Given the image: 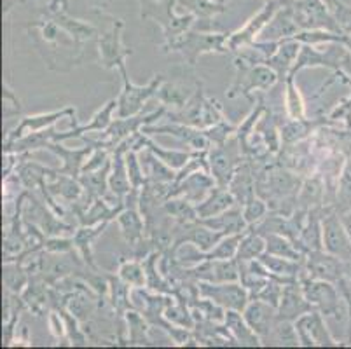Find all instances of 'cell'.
<instances>
[{
    "mask_svg": "<svg viewBox=\"0 0 351 349\" xmlns=\"http://www.w3.org/2000/svg\"><path fill=\"white\" fill-rule=\"evenodd\" d=\"M117 276L123 281H126L132 288H143L147 283V274L143 262L136 261H124L121 262L119 269H117Z\"/></svg>",
    "mask_w": 351,
    "mask_h": 349,
    "instance_id": "obj_40",
    "label": "cell"
},
{
    "mask_svg": "<svg viewBox=\"0 0 351 349\" xmlns=\"http://www.w3.org/2000/svg\"><path fill=\"white\" fill-rule=\"evenodd\" d=\"M236 79L229 88V98H236L239 95H250L252 91H269L280 81L278 73L267 65H252V63L236 60Z\"/></svg>",
    "mask_w": 351,
    "mask_h": 349,
    "instance_id": "obj_6",
    "label": "cell"
},
{
    "mask_svg": "<svg viewBox=\"0 0 351 349\" xmlns=\"http://www.w3.org/2000/svg\"><path fill=\"white\" fill-rule=\"evenodd\" d=\"M243 316L252 330L261 337V341L266 342L273 332L274 323L278 320V309L261 299H252L243 309Z\"/></svg>",
    "mask_w": 351,
    "mask_h": 349,
    "instance_id": "obj_15",
    "label": "cell"
},
{
    "mask_svg": "<svg viewBox=\"0 0 351 349\" xmlns=\"http://www.w3.org/2000/svg\"><path fill=\"white\" fill-rule=\"evenodd\" d=\"M75 108L73 107H65L62 110H54V112H47V114H37V115H27L21 119V123L11 131V133L5 136V142L4 143H11L14 140L21 139L25 134L28 133H35V131H44V130H49L53 128L54 124L58 123L60 119L63 117H72L75 119Z\"/></svg>",
    "mask_w": 351,
    "mask_h": 349,
    "instance_id": "obj_14",
    "label": "cell"
},
{
    "mask_svg": "<svg viewBox=\"0 0 351 349\" xmlns=\"http://www.w3.org/2000/svg\"><path fill=\"white\" fill-rule=\"evenodd\" d=\"M20 112H21L20 100L16 98L12 89H9V86L4 84V117L8 119V117L20 114Z\"/></svg>",
    "mask_w": 351,
    "mask_h": 349,
    "instance_id": "obj_50",
    "label": "cell"
},
{
    "mask_svg": "<svg viewBox=\"0 0 351 349\" xmlns=\"http://www.w3.org/2000/svg\"><path fill=\"white\" fill-rule=\"evenodd\" d=\"M217 185L215 178L210 177V171L206 169H197V171L191 173L186 178H182L178 184L173 185V191H171V197L173 196H182L186 200L193 201L194 204L201 203L210 194L213 187Z\"/></svg>",
    "mask_w": 351,
    "mask_h": 349,
    "instance_id": "obj_17",
    "label": "cell"
},
{
    "mask_svg": "<svg viewBox=\"0 0 351 349\" xmlns=\"http://www.w3.org/2000/svg\"><path fill=\"white\" fill-rule=\"evenodd\" d=\"M224 325L228 326V330L231 332V335L239 346H261V342H263L261 337L252 330L250 325L245 320V316L241 315V311L228 309L226 311Z\"/></svg>",
    "mask_w": 351,
    "mask_h": 349,
    "instance_id": "obj_30",
    "label": "cell"
},
{
    "mask_svg": "<svg viewBox=\"0 0 351 349\" xmlns=\"http://www.w3.org/2000/svg\"><path fill=\"white\" fill-rule=\"evenodd\" d=\"M142 131L149 134V136L151 134H171V136L178 139L180 142H186L194 150H208L210 143H212L203 130L178 123L165 124V126H143Z\"/></svg>",
    "mask_w": 351,
    "mask_h": 349,
    "instance_id": "obj_20",
    "label": "cell"
},
{
    "mask_svg": "<svg viewBox=\"0 0 351 349\" xmlns=\"http://www.w3.org/2000/svg\"><path fill=\"white\" fill-rule=\"evenodd\" d=\"M177 5L187 8L191 11V14L201 19H210L226 11L224 4L215 2V0H177Z\"/></svg>",
    "mask_w": 351,
    "mask_h": 349,
    "instance_id": "obj_44",
    "label": "cell"
},
{
    "mask_svg": "<svg viewBox=\"0 0 351 349\" xmlns=\"http://www.w3.org/2000/svg\"><path fill=\"white\" fill-rule=\"evenodd\" d=\"M140 2V18L154 19L156 23L162 28L165 40L178 37L191 30L196 21L194 14H177L175 5L177 0H138Z\"/></svg>",
    "mask_w": 351,
    "mask_h": 349,
    "instance_id": "obj_2",
    "label": "cell"
},
{
    "mask_svg": "<svg viewBox=\"0 0 351 349\" xmlns=\"http://www.w3.org/2000/svg\"><path fill=\"white\" fill-rule=\"evenodd\" d=\"M239 145V140L236 139L232 145L229 142L222 145H215L212 150H208V165L212 177L215 178L217 185L228 187L231 178L234 177L236 169L241 165L243 150Z\"/></svg>",
    "mask_w": 351,
    "mask_h": 349,
    "instance_id": "obj_9",
    "label": "cell"
},
{
    "mask_svg": "<svg viewBox=\"0 0 351 349\" xmlns=\"http://www.w3.org/2000/svg\"><path fill=\"white\" fill-rule=\"evenodd\" d=\"M285 2L287 0H267L266 5H264V8L261 9L243 28H239L238 32L229 35L228 49L232 51V53H238V51L243 49L245 46L255 43V38H257L258 35H261V32L266 28V25L273 19V16L285 5Z\"/></svg>",
    "mask_w": 351,
    "mask_h": 349,
    "instance_id": "obj_11",
    "label": "cell"
},
{
    "mask_svg": "<svg viewBox=\"0 0 351 349\" xmlns=\"http://www.w3.org/2000/svg\"><path fill=\"white\" fill-rule=\"evenodd\" d=\"M339 43L343 44V46L346 47V49L350 51V54H351V35H341Z\"/></svg>",
    "mask_w": 351,
    "mask_h": 349,
    "instance_id": "obj_54",
    "label": "cell"
},
{
    "mask_svg": "<svg viewBox=\"0 0 351 349\" xmlns=\"http://www.w3.org/2000/svg\"><path fill=\"white\" fill-rule=\"evenodd\" d=\"M58 175V169H49L46 166H40L39 163L34 161H25L21 163L18 168V178H20L21 185L27 191L37 189L44 184V182L51 180Z\"/></svg>",
    "mask_w": 351,
    "mask_h": 349,
    "instance_id": "obj_32",
    "label": "cell"
},
{
    "mask_svg": "<svg viewBox=\"0 0 351 349\" xmlns=\"http://www.w3.org/2000/svg\"><path fill=\"white\" fill-rule=\"evenodd\" d=\"M126 166H128V175H130V182H132L133 191H142L145 185L147 177L143 171V165L138 158V150L132 149L126 152Z\"/></svg>",
    "mask_w": 351,
    "mask_h": 349,
    "instance_id": "obj_46",
    "label": "cell"
},
{
    "mask_svg": "<svg viewBox=\"0 0 351 349\" xmlns=\"http://www.w3.org/2000/svg\"><path fill=\"white\" fill-rule=\"evenodd\" d=\"M18 2H23V0H4V5H5V12H9L12 9V5L18 4Z\"/></svg>",
    "mask_w": 351,
    "mask_h": 349,
    "instance_id": "obj_55",
    "label": "cell"
},
{
    "mask_svg": "<svg viewBox=\"0 0 351 349\" xmlns=\"http://www.w3.org/2000/svg\"><path fill=\"white\" fill-rule=\"evenodd\" d=\"M124 318H126L128 332H130V337H128V342H130V344L143 346V344H149V342H151L149 334H151L152 328H149V326H147L145 318H143L140 313L128 311L126 315H124Z\"/></svg>",
    "mask_w": 351,
    "mask_h": 349,
    "instance_id": "obj_39",
    "label": "cell"
},
{
    "mask_svg": "<svg viewBox=\"0 0 351 349\" xmlns=\"http://www.w3.org/2000/svg\"><path fill=\"white\" fill-rule=\"evenodd\" d=\"M108 299L112 304L114 311L119 318H123L132 306V287L126 281L121 280L119 276H108Z\"/></svg>",
    "mask_w": 351,
    "mask_h": 349,
    "instance_id": "obj_35",
    "label": "cell"
},
{
    "mask_svg": "<svg viewBox=\"0 0 351 349\" xmlns=\"http://www.w3.org/2000/svg\"><path fill=\"white\" fill-rule=\"evenodd\" d=\"M306 273L302 276L337 283L344 276V262L325 250L309 252L304 261Z\"/></svg>",
    "mask_w": 351,
    "mask_h": 349,
    "instance_id": "obj_13",
    "label": "cell"
},
{
    "mask_svg": "<svg viewBox=\"0 0 351 349\" xmlns=\"http://www.w3.org/2000/svg\"><path fill=\"white\" fill-rule=\"evenodd\" d=\"M264 238H266V254L298 262L306 261V254L299 248L298 243L293 241V239L287 238L283 234H267Z\"/></svg>",
    "mask_w": 351,
    "mask_h": 349,
    "instance_id": "obj_33",
    "label": "cell"
},
{
    "mask_svg": "<svg viewBox=\"0 0 351 349\" xmlns=\"http://www.w3.org/2000/svg\"><path fill=\"white\" fill-rule=\"evenodd\" d=\"M264 344H278V346H301L295 322L278 318L273 326V332Z\"/></svg>",
    "mask_w": 351,
    "mask_h": 349,
    "instance_id": "obj_38",
    "label": "cell"
},
{
    "mask_svg": "<svg viewBox=\"0 0 351 349\" xmlns=\"http://www.w3.org/2000/svg\"><path fill=\"white\" fill-rule=\"evenodd\" d=\"M199 222L226 236L243 234V232H247L250 229L243 217V208L236 206V204L232 208H229L228 211H224V213H220V215L210 217V219L199 220Z\"/></svg>",
    "mask_w": 351,
    "mask_h": 349,
    "instance_id": "obj_25",
    "label": "cell"
},
{
    "mask_svg": "<svg viewBox=\"0 0 351 349\" xmlns=\"http://www.w3.org/2000/svg\"><path fill=\"white\" fill-rule=\"evenodd\" d=\"M44 252L49 254H70L75 245H73V238H60V236H53V238L44 239Z\"/></svg>",
    "mask_w": 351,
    "mask_h": 349,
    "instance_id": "obj_49",
    "label": "cell"
},
{
    "mask_svg": "<svg viewBox=\"0 0 351 349\" xmlns=\"http://www.w3.org/2000/svg\"><path fill=\"white\" fill-rule=\"evenodd\" d=\"M301 287L306 299L313 304V307L320 311L325 318H348V307L341 296L336 283L325 280H315V278L301 276Z\"/></svg>",
    "mask_w": 351,
    "mask_h": 349,
    "instance_id": "obj_4",
    "label": "cell"
},
{
    "mask_svg": "<svg viewBox=\"0 0 351 349\" xmlns=\"http://www.w3.org/2000/svg\"><path fill=\"white\" fill-rule=\"evenodd\" d=\"M311 311H317V309L306 299L301 281H293V283L283 287L282 300H280L278 306V318L289 320V322H298L301 316L308 315Z\"/></svg>",
    "mask_w": 351,
    "mask_h": 349,
    "instance_id": "obj_16",
    "label": "cell"
},
{
    "mask_svg": "<svg viewBox=\"0 0 351 349\" xmlns=\"http://www.w3.org/2000/svg\"><path fill=\"white\" fill-rule=\"evenodd\" d=\"M324 226V250L343 262H351V236L344 227L341 215L332 206H322Z\"/></svg>",
    "mask_w": 351,
    "mask_h": 349,
    "instance_id": "obj_8",
    "label": "cell"
},
{
    "mask_svg": "<svg viewBox=\"0 0 351 349\" xmlns=\"http://www.w3.org/2000/svg\"><path fill=\"white\" fill-rule=\"evenodd\" d=\"M267 213H269V204H267V201H264L263 197L255 196L254 200L248 201L247 204H243V217L245 220H247L248 227L257 226Z\"/></svg>",
    "mask_w": 351,
    "mask_h": 349,
    "instance_id": "obj_47",
    "label": "cell"
},
{
    "mask_svg": "<svg viewBox=\"0 0 351 349\" xmlns=\"http://www.w3.org/2000/svg\"><path fill=\"white\" fill-rule=\"evenodd\" d=\"M197 293L201 297L212 299L213 302L222 306L224 309L232 311H241L250 302V293L247 288L241 285V281H231V283H208V281H199L197 283Z\"/></svg>",
    "mask_w": 351,
    "mask_h": 349,
    "instance_id": "obj_10",
    "label": "cell"
},
{
    "mask_svg": "<svg viewBox=\"0 0 351 349\" xmlns=\"http://www.w3.org/2000/svg\"><path fill=\"white\" fill-rule=\"evenodd\" d=\"M189 304L182 302H173L171 300L168 304V307L165 309V320H168L173 325L182 326V328H189V330H194V326H196V320H194L193 311H189Z\"/></svg>",
    "mask_w": 351,
    "mask_h": 349,
    "instance_id": "obj_43",
    "label": "cell"
},
{
    "mask_svg": "<svg viewBox=\"0 0 351 349\" xmlns=\"http://www.w3.org/2000/svg\"><path fill=\"white\" fill-rule=\"evenodd\" d=\"M287 91H285V108L290 119H304L306 115V104L302 100L299 88L293 82V77L285 79Z\"/></svg>",
    "mask_w": 351,
    "mask_h": 349,
    "instance_id": "obj_42",
    "label": "cell"
},
{
    "mask_svg": "<svg viewBox=\"0 0 351 349\" xmlns=\"http://www.w3.org/2000/svg\"><path fill=\"white\" fill-rule=\"evenodd\" d=\"M166 115L170 117L171 123L186 124V126L197 128V130H206V128H212L213 124L224 121L220 105L212 98H206L203 88H201V82L184 107L166 112Z\"/></svg>",
    "mask_w": 351,
    "mask_h": 349,
    "instance_id": "obj_1",
    "label": "cell"
},
{
    "mask_svg": "<svg viewBox=\"0 0 351 349\" xmlns=\"http://www.w3.org/2000/svg\"><path fill=\"white\" fill-rule=\"evenodd\" d=\"M219 2H222V4H226V2H229V0H219Z\"/></svg>",
    "mask_w": 351,
    "mask_h": 349,
    "instance_id": "obj_57",
    "label": "cell"
},
{
    "mask_svg": "<svg viewBox=\"0 0 351 349\" xmlns=\"http://www.w3.org/2000/svg\"><path fill=\"white\" fill-rule=\"evenodd\" d=\"M49 18H53L79 46H84V43H89L91 38L98 37V28L95 25L70 18L69 12H49Z\"/></svg>",
    "mask_w": 351,
    "mask_h": 349,
    "instance_id": "obj_29",
    "label": "cell"
},
{
    "mask_svg": "<svg viewBox=\"0 0 351 349\" xmlns=\"http://www.w3.org/2000/svg\"><path fill=\"white\" fill-rule=\"evenodd\" d=\"M108 226V222H101V224H97V226H81V229H77L75 232H73V245H75V248L79 250V254H81V257L84 258L86 265H88L89 269H95V271H98L97 265H95L93 262V255H91V248H93V241L98 238V236L104 232L105 227Z\"/></svg>",
    "mask_w": 351,
    "mask_h": 349,
    "instance_id": "obj_31",
    "label": "cell"
},
{
    "mask_svg": "<svg viewBox=\"0 0 351 349\" xmlns=\"http://www.w3.org/2000/svg\"><path fill=\"white\" fill-rule=\"evenodd\" d=\"M301 346H339L341 342L332 337L328 330L325 316L320 311H311L308 315L301 316L295 322Z\"/></svg>",
    "mask_w": 351,
    "mask_h": 349,
    "instance_id": "obj_12",
    "label": "cell"
},
{
    "mask_svg": "<svg viewBox=\"0 0 351 349\" xmlns=\"http://www.w3.org/2000/svg\"><path fill=\"white\" fill-rule=\"evenodd\" d=\"M234 204H238L236 197L232 196V192L229 191L228 187H220V185H215V187L210 191L208 196L201 203L196 204L197 211V219L205 220L210 219V217L220 215L228 211L229 208H232Z\"/></svg>",
    "mask_w": 351,
    "mask_h": 349,
    "instance_id": "obj_26",
    "label": "cell"
},
{
    "mask_svg": "<svg viewBox=\"0 0 351 349\" xmlns=\"http://www.w3.org/2000/svg\"><path fill=\"white\" fill-rule=\"evenodd\" d=\"M205 134L210 139V142H213L215 145H222L229 140V134L234 133L236 128L231 126V124H226L224 121H220V123L213 124L212 128H206Z\"/></svg>",
    "mask_w": 351,
    "mask_h": 349,
    "instance_id": "obj_48",
    "label": "cell"
},
{
    "mask_svg": "<svg viewBox=\"0 0 351 349\" xmlns=\"http://www.w3.org/2000/svg\"><path fill=\"white\" fill-rule=\"evenodd\" d=\"M110 27L105 32H98L97 46L100 53V63L107 70H119V73L126 72V60L133 54L123 44V28L124 23L121 19L108 14Z\"/></svg>",
    "mask_w": 351,
    "mask_h": 349,
    "instance_id": "obj_5",
    "label": "cell"
},
{
    "mask_svg": "<svg viewBox=\"0 0 351 349\" xmlns=\"http://www.w3.org/2000/svg\"><path fill=\"white\" fill-rule=\"evenodd\" d=\"M128 150H130V139L124 140L119 147H116L112 154V168H110V173H108V191L123 201L133 191L126 166Z\"/></svg>",
    "mask_w": 351,
    "mask_h": 349,
    "instance_id": "obj_18",
    "label": "cell"
},
{
    "mask_svg": "<svg viewBox=\"0 0 351 349\" xmlns=\"http://www.w3.org/2000/svg\"><path fill=\"white\" fill-rule=\"evenodd\" d=\"M339 215H341V220H343L344 227H346V230L351 236V206L348 208V210H344L343 213H339Z\"/></svg>",
    "mask_w": 351,
    "mask_h": 349,
    "instance_id": "obj_53",
    "label": "cell"
},
{
    "mask_svg": "<svg viewBox=\"0 0 351 349\" xmlns=\"http://www.w3.org/2000/svg\"><path fill=\"white\" fill-rule=\"evenodd\" d=\"M266 252V238L263 234H258L255 230L248 229L241 238V243L238 246V254H236V261L239 262H250L264 255Z\"/></svg>",
    "mask_w": 351,
    "mask_h": 349,
    "instance_id": "obj_36",
    "label": "cell"
},
{
    "mask_svg": "<svg viewBox=\"0 0 351 349\" xmlns=\"http://www.w3.org/2000/svg\"><path fill=\"white\" fill-rule=\"evenodd\" d=\"M69 0H51L49 12H69Z\"/></svg>",
    "mask_w": 351,
    "mask_h": 349,
    "instance_id": "obj_52",
    "label": "cell"
},
{
    "mask_svg": "<svg viewBox=\"0 0 351 349\" xmlns=\"http://www.w3.org/2000/svg\"><path fill=\"white\" fill-rule=\"evenodd\" d=\"M344 276L351 280V262H344Z\"/></svg>",
    "mask_w": 351,
    "mask_h": 349,
    "instance_id": "obj_56",
    "label": "cell"
},
{
    "mask_svg": "<svg viewBox=\"0 0 351 349\" xmlns=\"http://www.w3.org/2000/svg\"><path fill=\"white\" fill-rule=\"evenodd\" d=\"M245 234V232H243ZM243 234H229L220 239L219 245L212 248L208 254H205V261H215V258H236L238 246L241 243Z\"/></svg>",
    "mask_w": 351,
    "mask_h": 349,
    "instance_id": "obj_45",
    "label": "cell"
},
{
    "mask_svg": "<svg viewBox=\"0 0 351 349\" xmlns=\"http://www.w3.org/2000/svg\"><path fill=\"white\" fill-rule=\"evenodd\" d=\"M121 79H123V89H121V95L117 96V115L119 117H132V115L138 114L143 105L158 95L159 88L165 82V75L158 73L152 77L149 84L136 86L128 79V70L121 73Z\"/></svg>",
    "mask_w": 351,
    "mask_h": 349,
    "instance_id": "obj_7",
    "label": "cell"
},
{
    "mask_svg": "<svg viewBox=\"0 0 351 349\" xmlns=\"http://www.w3.org/2000/svg\"><path fill=\"white\" fill-rule=\"evenodd\" d=\"M114 110H117V98H112V100H108L97 114L91 117L88 124H81V126H73L72 130L69 131H58L56 136H54V142H63V140H70L75 139V136H82L84 133H91V131H100L104 133L110 124H112V114Z\"/></svg>",
    "mask_w": 351,
    "mask_h": 349,
    "instance_id": "obj_21",
    "label": "cell"
},
{
    "mask_svg": "<svg viewBox=\"0 0 351 349\" xmlns=\"http://www.w3.org/2000/svg\"><path fill=\"white\" fill-rule=\"evenodd\" d=\"M228 189L232 192V196L236 197L238 204H241V206L254 200L255 194H257V175H255L254 165L250 161H245L239 165L234 177L229 182Z\"/></svg>",
    "mask_w": 351,
    "mask_h": 349,
    "instance_id": "obj_23",
    "label": "cell"
},
{
    "mask_svg": "<svg viewBox=\"0 0 351 349\" xmlns=\"http://www.w3.org/2000/svg\"><path fill=\"white\" fill-rule=\"evenodd\" d=\"M88 147H82V149H66L60 142H49L46 145V149H49L51 152H54L58 158H62L63 166L62 169H58L63 175H70V177L79 178L82 173L88 158L93 154L95 147L86 143Z\"/></svg>",
    "mask_w": 351,
    "mask_h": 349,
    "instance_id": "obj_22",
    "label": "cell"
},
{
    "mask_svg": "<svg viewBox=\"0 0 351 349\" xmlns=\"http://www.w3.org/2000/svg\"><path fill=\"white\" fill-rule=\"evenodd\" d=\"M161 208L166 215H170L171 219L178 224H189V222H197V220H199L197 219L196 204L182 196L168 197V200L162 203Z\"/></svg>",
    "mask_w": 351,
    "mask_h": 349,
    "instance_id": "obj_34",
    "label": "cell"
},
{
    "mask_svg": "<svg viewBox=\"0 0 351 349\" xmlns=\"http://www.w3.org/2000/svg\"><path fill=\"white\" fill-rule=\"evenodd\" d=\"M49 328H51V334H53L56 339L63 337V335L66 334V325H65V320H63L62 313H51Z\"/></svg>",
    "mask_w": 351,
    "mask_h": 349,
    "instance_id": "obj_51",
    "label": "cell"
},
{
    "mask_svg": "<svg viewBox=\"0 0 351 349\" xmlns=\"http://www.w3.org/2000/svg\"><path fill=\"white\" fill-rule=\"evenodd\" d=\"M298 246L306 255L309 252L324 250V226H322V208L309 210L306 215L304 224L301 227Z\"/></svg>",
    "mask_w": 351,
    "mask_h": 349,
    "instance_id": "obj_24",
    "label": "cell"
},
{
    "mask_svg": "<svg viewBox=\"0 0 351 349\" xmlns=\"http://www.w3.org/2000/svg\"><path fill=\"white\" fill-rule=\"evenodd\" d=\"M325 180L320 175L308 178L301 185L298 192V200H295V210H315V208L325 206Z\"/></svg>",
    "mask_w": 351,
    "mask_h": 349,
    "instance_id": "obj_28",
    "label": "cell"
},
{
    "mask_svg": "<svg viewBox=\"0 0 351 349\" xmlns=\"http://www.w3.org/2000/svg\"><path fill=\"white\" fill-rule=\"evenodd\" d=\"M30 281V273L20 264V262L9 261L4 262V285L9 293H23L25 288Z\"/></svg>",
    "mask_w": 351,
    "mask_h": 349,
    "instance_id": "obj_37",
    "label": "cell"
},
{
    "mask_svg": "<svg viewBox=\"0 0 351 349\" xmlns=\"http://www.w3.org/2000/svg\"><path fill=\"white\" fill-rule=\"evenodd\" d=\"M351 206V158L344 161L343 169H341L339 180H337V192H336V208L337 213H343L344 210Z\"/></svg>",
    "mask_w": 351,
    "mask_h": 349,
    "instance_id": "obj_41",
    "label": "cell"
},
{
    "mask_svg": "<svg viewBox=\"0 0 351 349\" xmlns=\"http://www.w3.org/2000/svg\"><path fill=\"white\" fill-rule=\"evenodd\" d=\"M301 47L302 46L299 40H295V38H287V40H282L278 49L267 58L266 65L271 67L274 72L278 73L280 81H283V79L289 77L293 63H295L299 53H301Z\"/></svg>",
    "mask_w": 351,
    "mask_h": 349,
    "instance_id": "obj_27",
    "label": "cell"
},
{
    "mask_svg": "<svg viewBox=\"0 0 351 349\" xmlns=\"http://www.w3.org/2000/svg\"><path fill=\"white\" fill-rule=\"evenodd\" d=\"M228 38L226 34H199V32H186L178 37L165 40L162 49L178 51L189 67H194L197 58L205 53H226L228 49Z\"/></svg>",
    "mask_w": 351,
    "mask_h": 349,
    "instance_id": "obj_3",
    "label": "cell"
},
{
    "mask_svg": "<svg viewBox=\"0 0 351 349\" xmlns=\"http://www.w3.org/2000/svg\"><path fill=\"white\" fill-rule=\"evenodd\" d=\"M299 30H301V27L293 18L292 8H290L289 2H285V5L273 16V19L261 32V35H263V43H282L287 38L295 37Z\"/></svg>",
    "mask_w": 351,
    "mask_h": 349,
    "instance_id": "obj_19",
    "label": "cell"
}]
</instances>
